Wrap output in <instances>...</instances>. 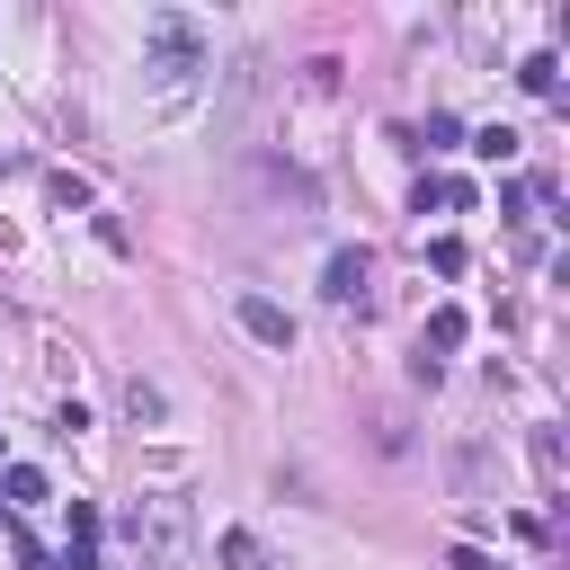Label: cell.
<instances>
[{"label":"cell","instance_id":"1","mask_svg":"<svg viewBox=\"0 0 570 570\" xmlns=\"http://www.w3.org/2000/svg\"><path fill=\"white\" fill-rule=\"evenodd\" d=\"M205 62H214V45H205V27L187 9H151L142 18V80L160 89V107H187V89L205 80Z\"/></svg>","mask_w":570,"mask_h":570},{"label":"cell","instance_id":"9","mask_svg":"<svg viewBox=\"0 0 570 570\" xmlns=\"http://www.w3.org/2000/svg\"><path fill=\"white\" fill-rule=\"evenodd\" d=\"M125 419H134V428H151V419H160V383L125 374Z\"/></svg>","mask_w":570,"mask_h":570},{"label":"cell","instance_id":"2","mask_svg":"<svg viewBox=\"0 0 570 570\" xmlns=\"http://www.w3.org/2000/svg\"><path fill=\"white\" fill-rule=\"evenodd\" d=\"M125 534H134L151 561H178V543H187V508H178V499H134V508H125Z\"/></svg>","mask_w":570,"mask_h":570},{"label":"cell","instance_id":"7","mask_svg":"<svg viewBox=\"0 0 570 570\" xmlns=\"http://www.w3.org/2000/svg\"><path fill=\"white\" fill-rule=\"evenodd\" d=\"M27 499H45V472L36 463H9L0 472V508H27Z\"/></svg>","mask_w":570,"mask_h":570},{"label":"cell","instance_id":"13","mask_svg":"<svg viewBox=\"0 0 570 570\" xmlns=\"http://www.w3.org/2000/svg\"><path fill=\"white\" fill-rule=\"evenodd\" d=\"M428 267L436 276H463V240H428Z\"/></svg>","mask_w":570,"mask_h":570},{"label":"cell","instance_id":"3","mask_svg":"<svg viewBox=\"0 0 570 570\" xmlns=\"http://www.w3.org/2000/svg\"><path fill=\"white\" fill-rule=\"evenodd\" d=\"M321 294H330L338 312H356V303L374 294V249H365V240H347V249H330V267H321Z\"/></svg>","mask_w":570,"mask_h":570},{"label":"cell","instance_id":"5","mask_svg":"<svg viewBox=\"0 0 570 570\" xmlns=\"http://www.w3.org/2000/svg\"><path fill=\"white\" fill-rule=\"evenodd\" d=\"M214 561H223V570H276V561H267V543H258L249 525H232V534L214 543Z\"/></svg>","mask_w":570,"mask_h":570},{"label":"cell","instance_id":"11","mask_svg":"<svg viewBox=\"0 0 570 570\" xmlns=\"http://www.w3.org/2000/svg\"><path fill=\"white\" fill-rule=\"evenodd\" d=\"M534 472L561 481V428H534Z\"/></svg>","mask_w":570,"mask_h":570},{"label":"cell","instance_id":"12","mask_svg":"<svg viewBox=\"0 0 570 570\" xmlns=\"http://www.w3.org/2000/svg\"><path fill=\"white\" fill-rule=\"evenodd\" d=\"M53 205H71V214H80V205H89V178H71V169H53Z\"/></svg>","mask_w":570,"mask_h":570},{"label":"cell","instance_id":"14","mask_svg":"<svg viewBox=\"0 0 570 570\" xmlns=\"http://www.w3.org/2000/svg\"><path fill=\"white\" fill-rule=\"evenodd\" d=\"M454 570H499L490 552H472V543H454Z\"/></svg>","mask_w":570,"mask_h":570},{"label":"cell","instance_id":"4","mask_svg":"<svg viewBox=\"0 0 570 570\" xmlns=\"http://www.w3.org/2000/svg\"><path fill=\"white\" fill-rule=\"evenodd\" d=\"M232 321H240L258 347H276V356L294 347V321H285V303H267V294H240V303H232Z\"/></svg>","mask_w":570,"mask_h":570},{"label":"cell","instance_id":"10","mask_svg":"<svg viewBox=\"0 0 570 570\" xmlns=\"http://www.w3.org/2000/svg\"><path fill=\"white\" fill-rule=\"evenodd\" d=\"M472 151H481V160H517V125H481Z\"/></svg>","mask_w":570,"mask_h":570},{"label":"cell","instance_id":"8","mask_svg":"<svg viewBox=\"0 0 570 570\" xmlns=\"http://www.w3.org/2000/svg\"><path fill=\"white\" fill-rule=\"evenodd\" d=\"M463 330H472V321H463L454 303H436V312H428V338H419V347H463Z\"/></svg>","mask_w":570,"mask_h":570},{"label":"cell","instance_id":"6","mask_svg":"<svg viewBox=\"0 0 570 570\" xmlns=\"http://www.w3.org/2000/svg\"><path fill=\"white\" fill-rule=\"evenodd\" d=\"M517 80H525L534 98H561V53H525V62H517Z\"/></svg>","mask_w":570,"mask_h":570}]
</instances>
